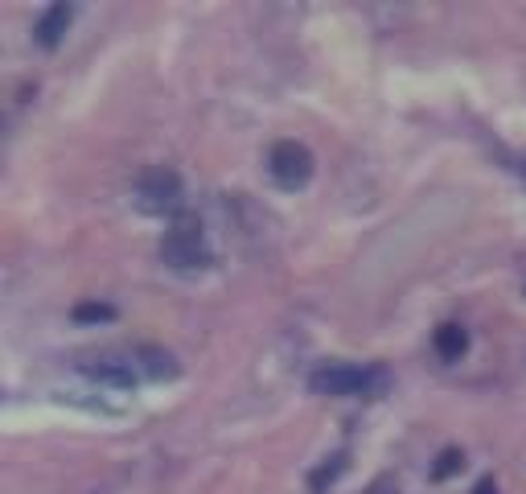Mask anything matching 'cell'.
Segmentation results:
<instances>
[{"label":"cell","mask_w":526,"mask_h":494,"mask_svg":"<svg viewBox=\"0 0 526 494\" xmlns=\"http://www.w3.org/2000/svg\"><path fill=\"white\" fill-rule=\"evenodd\" d=\"M268 173L280 189L296 194V189H304L312 181V153L301 140H276L268 149Z\"/></svg>","instance_id":"277c9868"},{"label":"cell","mask_w":526,"mask_h":494,"mask_svg":"<svg viewBox=\"0 0 526 494\" xmlns=\"http://www.w3.org/2000/svg\"><path fill=\"white\" fill-rule=\"evenodd\" d=\"M432 346H436V354L445 363H461V354L469 351V334H464L456 322H445V325H436V334H432Z\"/></svg>","instance_id":"ba28073f"},{"label":"cell","mask_w":526,"mask_h":494,"mask_svg":"<svg viewBox=\"0 0 526 494\" xmlns=\"http://www.w3.org/2000/svg\"><path fill=\"white\" fill-rule=\"evenodd\" d=\"M341 474H346V453H333V458H325V466L317 470L309 482H312V490H317V494H325V486H330L333 478H341Z\"/></svg>","instance_id":"30bf717a"},{"label":"cell","mask_w":526,"mask_h":494,"mask_svg":"<svg viewBox=\"0 0 526 494\" xmlns=\"http://www.w3.org/2000/svg\"><path fill=\"white\" fill-rule=\"evenodd\" d=\"M128 363H132L136 379H152V383H165V379H177V359H173L165 346H136L132 354H128Z\"/></svg>","instance_id":"5b68a950"},{"label":"cell","mask_w":526,"mask_h":494,"mask_svg":"<svg viewBox=\"0 0 526 494\" xmlns=\"http://www.w3.org/2000/svg\"><path fill=\"white\" fill-rule=\"evenodd\" d=\"M71 21H74V5H71V0H54V5L37 17L33 42L42 45V50H58L62 37H66V29H71Z\"/></svg>","instance_id":"8992f818"},{"label":"cell","mask_w":526,"mask_h":494,"mask_svg":"<svg viewBox=\"0 0 526 494\" xmlns=\"http://www.w3.org/2000/svg\"><path fill=\"white\" fill-rule=\"evenodd\" d=\"M461 466H464V453L461 450H445L436 458V466H432V478H436V482H445V478H453Z\"/></svg>","instance_id":"8fae6325"},{"label":"cell","mask_w":526,"mask_h":494,"mask_svg":"<svg viewBox=\"0 0 526 494\" xmlns=\"http://www.w3.org/2000/svg\"><path fill=\"white\" fill-rule=\"evenodd\" d=\"M132 202L140 215L148 218H177L181 207H186V181H181L177 170L169 165H152L136 178L132 186Z\"/></svg>","instance_id":"7a4b0ae2"},{"label":"cell","mask_w":526,"mask_h":494,"mask_svg":"<svg viewBox=\"0 0 526 494\" xmlns=\"http://www.w3.org/2000/svg\"><path fill=\"white\" fill-rule=\"evenodd\" d=\"M387 490H391V478H378L375 490H366V494H387Z\"/></svg>","instance_id":"4fadbf2b"},{"label":"cell","mask_w":526,"mask_h":494,"mask_svg":"<svg viewBox=\"0 0 526 494\" xmlns=\"http://www.w3.org/2000/svg\"><path fill=\"white\" fill-rule=\"evenodd\" d=\"M161 260L177 272H197L210 264V247H206V231L194 215H177L161 239Z\"/></svg>","instance_id":"3957f363"},{"label":"cell","mask_w":526,"mask_h":494,"mask_svg":"<svg viewBox=\"0 0 526 494\" xmlns=\"http://www.w3.org/2000/svg\"><path fill=\"white\" fill-rule=\"evenodd\" d=\"M473 494H498V482H493V478H482V482L473 486Z\"/></svg>","instance_id":"7c38bea8"},{"label":"cell","mask_w":526,"mask_h":494,"mask_svg":"<svg viewBox=\"0 0 526 494\" xmlns=\"http://www.w3.org/2000/svg\"><path fill=\"white\" fill-rule=\"evenodd\" d=\"M309 387L317 395H333V400H341V395L375 400V395H383L391 387V375L378 363H325V367H317L309 375Z\"/></svg>","instance_id":"6da1fadb"},{"label":"cell","mask_w":526,"mask_h":494,"mask_svg":"<svg viewBox=\"0 0 526 494\" xmlns=\"http://www.w3.org/2000/svg\"><path fill=\"white\" fill-rule=\"evenodd\" d=\"M82 375H91L95 383L120 387V392H128V387L140 383V379H136V371H132V363L116 359V354H108V359H95V363H82Z\"/></svg>","instance_id":"52a82bcc"},{"label":"cell","mask_w":526,"mask_h":494,"mask_svg":"<svg viewBox=\"0 0 526 494\" xmlns=\"http://www.w3.org/2000/svg\"><path fill=\"white\" fill-rule=\"evenodd\" d=\"M71 317L79 325H108L116 322V305H108V301H82V305L71 309Z\"/></svg>","instance_id":"9c48e42d"}]
</instances>
